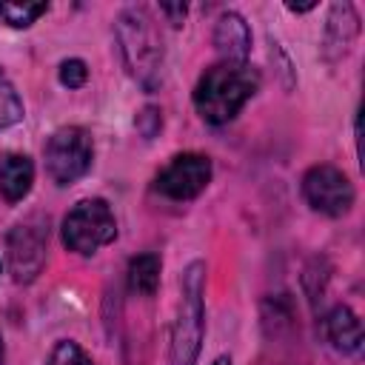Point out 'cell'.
Instances as JSON below:
<instances>
[{
  "instance_id": "1",
  "label": "cell",
  "mask_w": 365,
  "mask_h": 365,
  "mask_svg": "<svg viewBox=\"0 0 365 365\" xmlns=\"http://www.w3.org/2000/svg\"><path fill=\"white\" fill-rule=\"evenodd\" d=\"M259 88V74L248 63H217L205 68L194 88V106L205 123L222 125L240 114V108Z\"/></svg>"
},
{
  "instance_id": "2",
  "label": "cell",
  "mask_w": 365,
  "mask_h": 365,
  "mask_svg": "<svg viewBox=\"0 0 365 365\" xmlns=\"http://www.w3.org/2000/svg\"><path fill=\"white\" fill-rule=\"evenodd\" d=\"M114 31H117V48L123 66L145 91H154L163 83V63H165L163 37L154 29V20L143 9H125L117 17Z\"/></svg>"
},
{
  "instance_id": "3",
  "label": "cell",
  "mask_w": 365,
  "mask_h": 365,
  "mask_svg": "<svg viewBox=\"0 0 365 365\" xmlns=\"http://www.w3.org/2000/svg\"><path fill=\"white\" fill-rule=\"evenodd\" d=\"M205 265L191 262L182 274V291H180V308L171 331V351L168 365H194L202 342V325H205Z\"/></svg>"
},
{
  "instance_id": "4",
  "label": "cell",
  "mask_w": 365,
  "mask_h": 365,
  "mask_svg": "<svg viewBox=\"0 0 365 365\" xmlns=\"http://www.w3.org/2000/svg\"><path fill=\"white\" fill-rule=\"evenodd\" d=\"M117 237V222L106 200H80L63 220V242L77 254H94Z\"/></svg>"
},
{
  "instance_id": "5",
  "label": "cell",
  "mask_w": 365,
  "mask_h": 365,
  "mask_svg": "<svg viewBox=\"0 0 365 365\" xmlns=\"http://www.w3.org/2000/svg\"><path fill=\"white\" fill-rule=\"evenodd\" d=\"M91 137L80 125L57 128L46 143V171L57 185L77 182L91 165Z\"/></svg>"
},
{
  "instance_id": "6",
  "label": "cell",
  "mask_w": 365,
  "mask_h": 365,
  "mask_svg": "<svg viewBox=\"0 0 365 365\" xmlns=\"http://www.w3.org/2000/svg\"><path fill=\"white\" fill-rule=\"evenodd\" d=\"M46 245H48V220L31 214L29 220L17 222L6 237V257L9 271L17 282H31L46 265Z\"/></svg>"
},
{
  "instance_id": "7",
  "label": "cell",
  "mask_w": 365,
  "mask_h": 365,
  "mask_svg": "<svg viewBox=\"0 0 365 365\" xmlns=\"http://www.w3.org/2000/svg\"><path fill=\"white\" fill-rule=\"evenodd\" d=\"M302 197L314 211L328 217H342L354 205V185L339 168L314 165L302 177Z\"/></svg>"
},
{
  "instance_id": "8",
  "label": "cell",
  "mask_w": 365,
  "mask_h": 365,
  "mask_svg": "<svg viewBox=\"0 0 365 365\" xmlns=\"http://www.w3.org/2000/svg\"><path fill=\"white\" fill-rule=\"evenodd\" d=\"M211 180V160L205 154H177L157 177V191L168 200H191Z\"/></svg>"
},
{
  "instance_id": "9",
  "label": "cell",
  "mask_w": 365,
  "mask_h": 365,
  "mask_svg": "<svg viewBox=\"0 0 365 365\" xmlns=\"http://www.w3.org/2000/svg\"><path fill=\"white\" fill-rule=\"evenodd\" d=\"M359 31V17L351 3H334L328 23H325V40H322V54L325 60H336L348 51Z\"/></svg>"
},
{
  "instance_id": "10",
  "label": "cell",
  "mask_w": 365,
  "mask_h": 365,
  "mask_svg": "<svg viewBox=\"0 0 365 365\" xmlns=\"http://www.w3.org/2000/svg\"><path fill=\"white\" fill-rule=\"evenodd\" d=\"M214 46L222 54V60H228V63H245V57L251 51L248 23L237 11L220 14V20L214 26Z\"/></svg>"
},
{
  "instance_id": "11",
  "label": "cell",
  "mask_w": 365,
  "mask_h": 365,
  "mask_svg": "<svg viewBox=\"0 0 365 365\" xmlns=\"http://www.w3.org/2000/svg\"><path fill=\"white\" fill-rule=\"evenodd\" d=\"M34 182V165L26 154H14V151H3L0 154V194L9 202H17L29 194Z\"/></svg>"
},
{
  "instance_id": "12",
  "label": "cell",
  "mask_w": 365,
  "mask_h": 365,
  "mask_svg": "<svg viewBox=\"0 0 365 365\" xmlns=\"http://www.w3.org/2000/svg\"><path fill=\"white\" fill-rule=\"evenodd\" d=\"M325 336L342 354H356L362 348V325L348 305H336L325 317Z\"/></svg>"
},
{
  "instance_id": "13",
  "label": "cell",
  "mask_w": 365,
  "mask_h": 365,
  "mask_svg": "<svg viewBox=\"0 0 365 365\" xmlns=\"http://www.w3.org/2000/svg\"><path fill=\"white\" fill-rule=\"evenodd\" d=\"M160 257L157 254H140L128 262V285L134 294L151 297L160 285Z\"/></svg>"
},
{
  "instance_id": "14",
  "label": "cell",
  "mask_w": 365,
  "mask_h": 365,
  "mask_svg": "<svg viewBox=\"0 0 365 365\" xmlns=\"http://www.w3.org/2000/svg\"><path fill=\"white\" fill-rule=\"evenodd\" d=\"M46 11H48L46 3H0V20L9 23V26H14V29L31 26Z\"/></svg>"
},
{
  "instance_id": "15",
  "label": "cell",
  "mask_w": 365,
  "mask_h": 365,
  "mask_svg": "<svg viewBox=\"0 0 365 365\" xmlns=\"http://www.w3.org/2000/svg\"><path fill=\"white\" fill-rule=\"evenodd\" d=\"M20 117H23V103H20L11 80L0 71V128L14 125Z\"/></svg>"
},
{
  "instance_id": "16",
  "label": "cell",
  "mask_w": 365,
  "mask_h": 365,
  "mask_svg": "<svg viewBox=\"0 0 365 365\" xmlns=\"http://www.w3.org/2000/svg\"><path fill=\"white\" fill-rule=\"evenodd\" d=\"M46 365H91V359H88V354H86L77 342L63 339V342H57V345L51 348Z\"/></svg>"
},
{
  "instance_id": "17",
  "label": "cell",
  "mask_w": 365,
  "mask_h": 365,
  "mask_svg": "<svg viewBox=\"0 0 365 365\" xmlns=\"http://www.w3.org/2000/svg\"><path fill=\"white\" fill-rule=\"evenodd\" d=\"M86 77H88V68L83 60H66L60 66V83L68 88H80L86 83Z\"/></svg>"
},
{
  "instance_id": "18",
  "label": "cell",
  "mask_w": 365,
  "mask_h": 365,
  "mask_svg": "<svg viewBox=\"0 0 365 365\" xmlns=\"http://www.w3.org/2000/svg\"><path fill=\"white\" fill-rule=\"evenodd\" d=\"M160 125H163V117H160V111L157 108H143L140 114H137V128H140V134L143 137H154L157 131H160Z\"/></svg>"
},
{
  "instance_id": "19",
  "label": "cell",
  "mask_w": 365,
  "mask_h": 365,
  "mask_svg": "<svg viewBox=\"0 0 365 365\" xmlns=\"http://www.w3.org/2000/svg\"><path fill=\"white\" fill-rule=\"evenodd\" d=\"M160 11H163V14H168L174 26H180V23L185 20V11H188V9H185L182 3H177V6H168V3H165V6H160Z\"/></svg>"
},
{
  "instance_id": "20",
  "label": "cell",
  "mask_w": 365,
  "mask_h": 365,
  "mask_svg": "<svg viewBox=\"0 0 365 365\" xmlns=\"http://www.w3.org/2000/svg\"><path fill=\"white\" fill-rule=\"evenodd\" d=\"M211 365H231V359H228V356H220V359H214Z\"/></svg>"
},
{
  "instance_id": "21",
  "label": "cell",
  "mask_w": 365,
  "mask_h": 365,
  "mask_svg": "<svg viewBox=\"0 0 365 365\" xmlns=\"http://www.w3.org/2000/svg\"><path fill=\"white\" fill-rule=\"evenodd\" d=\"M0 365H3V342H0Z\"/></svg>"
}]
</instances>
